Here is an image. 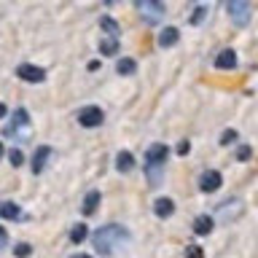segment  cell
<instances>
[{"label":"cell","instance_id":"10","mask_svg":"<svg viewBox=\"0 0 258 258\" xmlns=\"http://www.w3.org/2000/svg\"><path fill=\"white\" fill-rule=\"evenodd\" d=\"M48 156H51V148H48V145H40V148L35 151V156H32V172L35 175L43 172L46 164H48Z\"/></svg>","mask_w":258,"mask_h":258},{"label":"cell","instance_id":"8","mask_svg":"<svg viewBox=\"0 0 258 258\" xmlns=\"http://www.w3.org/2000/svg\"><path fill=\"white\" fill-rule=\"evenodd\" d=\"M223 185V177H221V172H215V169H210V172H202V177H199V188L205 191V194H215L218 188Z\"/></svg>","mask_w":258,"mask_h":258},{"label":"cell","instance_id":"19","mask_svg":"<svg viewBox=\"0 0 258 258\" xmlns=\"http://www.w3.org/2000/svg\"><path fill=\"white\" fill-rule=\"evenodd\" d=\"M116 70L121 73V76H132V73L137 70V62H135V59H121V62L116 64Z\"/></svg>","mask_w":258,"mask_h":258},{"label":"cell","instance_id":"7","mask_svg":"<svg viewBox=\"0 0 258 258\" xmlns=\"http://www.w3.org/2000/svg\"><path fill=\"white\" fill-rule=\"evenodd\" d=\"M16 76L22 81H30V84H40V81L46 78V70L38 68V64H30V62H22L19 68H16Z\"/></svg>","mask_w":258,"mask_h":258},{"label":"cell","instance_id":"25","mask_svg":"<svg viewBox=\"0 0 258 258\" xmlns=\"http://www.w3.org/2000/svg\"><path fill=\"white\" fill-rule=\"evenodd\" d=\"M185 258H205V250L199 245H191V247H185Z\"/></svg>","mask_w":258,"mask_h":258},{"label":"cell","instance_id":"26","mask_svg":"<svg viewBox=\"0 0 258 258\" xmlns=\"http://www.w3.org/2000/svg\"><path fill=\"white\" fill-rule=\"evenodd\" d=\"M234 137H237V132H234V129H229V132H223V137H221V143L226 145V143H231Z\"/></svg>","mask_w":258,"mask_h":258},{"label":"cell","instance_id":"9","mask_svg":"<svg viewBox=\"0 0 258 258\" xmlns=\"http://www.w3.org/2000/svg\"><path fill=\"white\" fill-rule=\"evenodd\" d=\"M215 68H218V70H231V68H237V51H234V48H223V51L215 56Z\"/></svg>","mask_w":258,"mask_h":258},{"label":"cell","instance_id":"28","mask_svg":"<svg viewBox=\"0 0 258 258\" xmlns=\"http://www.w3.org/2000/svg\"><path fill=\"white\" fill-rule=\"evenodd\" d=\"M177 153H180V156H185V153H188V143H180V145H177Z\"/></svg>","mask_w":258,"mask_h":258},{"label":"cell","instance_id":"24","mask_svg":"<svg viewBox=\"0 0 258 258\" xmlns=\"http://www.w3.org/2000/svg\"><path fill=\"white\" fill-rule=\"evenodd\" d=\"M250 156H253V148H250V145H239L237 148V159L239 161H247Z\"/></svg>","mask_w":258,"mask_h":258},{"label":"cell","instance_id":"22","mask_svg":"<svg viewBox=\"0 0 258 258\" xmlns=\"http://www.w3.org/2000/svg\"><path fill=\"white\" fill-rule=\"evenodd\" d=\"M205 16H207V6H199L197 11L191 14V24H202V22H205Z\"/></svg>","mask_w":258,"mask_h":258},{"label":"cell","instance_id":"15","mask_svg":"<svg viewBox=\"0 0 258 258\" xmlns=\"http://www.w3.org/2000/svg\"><path fill=\"white\" fill-rule=\"evenodd\" d=\"M116 169H118V172H132V169H135V156H132V153H129V151H121L118 153V156H116Z\"/></svg>","mask_w":258,"mask_h":258},{"label":"cell","instance_id":"20","mask_svg":"<svg viewBox=\"0 0 258 258\" xmlns=\"http://www.w3.org/2000/svg\"><path fill=\"white\" fill-rule=\"evenodd\" d=\"M102 30H105V32H110V38H118V24L113 22V19H108V16L102 19Z\"/></svg>","mask_w":258,"mask_h":258},{"label":"cell","instance_id":"27","mask_svg":"<svg viewBox=\"0 0 258 258\" xmlns=\"http://www.w3.org/2000/svg\"><path fill=\"white\" fill-rule=\"evenodd\" d=\"M6 245H8V234H6L3 226H0V250H6Z\"/></svg>","mask_w":258,"mask_h":258},{"label":"cell","instance_id":"14","mask_svg":"<svg viewBox=\"0 0 258 258\" xmlns=\"http://www.w3.org/2000/svg\"><path fill=\"white\" fill-rule=\"evenodd\" d=\"M0 218H6V221H19L22 207L14 205V202H0Z\"/></svg>","mask_w":258,"mask_h":258},{"label":"cell","instance_id":"18","mask_svg":"<svg viewBox=\"0 0 258 258\" xmlns=\"http://www.w3.org/2000/svg\"><path fill=\"white\" fill-rule=\"evenodd\" d=\"M118 38H108L105 43L100 46V54H105V56H113V54H118Z\"/></svg>","mask_w":258,"mask_h":258},{"label":"cell","instance_id":"13","mask_svg":"<svg viewBox=\"0 0 258 258\" xmlns=\"http://www.w3.org/2000/svg\"><path fill=\"white\" fill-rule=\"evenodd\" d=\"M100 199H102V194H100V191H89V194H86V199H84V205H81L84 215H94V213H97V207H100Z\"/></svg>","mask_w":258,"mask_h":258},{"label":"cell","instance_id":"5","mask_svg":"<svg viewBox=\"0 0 258 258\" xmlns=\"http://www.w3.org/2000/svg\"><path fill=\"white\" fill-rule=\"evenodd\" d=\"M229 14H231L234 24L247 27V22H250V0H229Z\"/></svg>","mask_w":258,"mask_h":258},{"label":"cell","instance_id":"3","mask_svg":"<svg viewBox=\"0 0 258 258\" xmlns=\"http://www.w3.org/2000/svg\"><path fill=\"white\" fill-rule=\"evenodd\" d=\"M32 129H30V113L24 108H16L11 121L6 124V137H11V140H30Z\"/></svg>","mask_w":258,"mask_h":258},{"label":"cell","instance_id":"11","mask_svg":"<svg viewBox=\"0 0 258 258\" xmlns=\"http://www.w3.org/2000/svg\"><path fill=\"white\" fill-rule=\"evenodd\" d=\"M213 229H215V218L213 215H199L197 221H194V231H197L199 237H207Z\"/></svg>","mask_w":258,"mask_h":258},{"label":"cell","instance_id":"2","mask_svg":"<svg viewBox=\"0 0 258 258\" xmlns=\"http://www.w3.org/2000/svg\"><path fill=\"white\" fill-rule=\"evenodd\" d=\"M169 159V148L164 143H153L148 151H145V172H148V183L159 185L161 183V172H164V164Z\"/></svg>","mask_w":258,"mask_h":258},{"label":"cell","instance_id":"29","mask_svg":"<svg viewBox=\"0 0 258 258\" xmlns=\"http://www.w3.org/2000/svg\"><path fill=\"white\" fill-rule=\"evenodd\" d=\"M6 116H8V108H6L3 102H0V118H6Z\"/></svg>","mask_w":258,"mask_h":258},{"label":"cell","instance_id":"30","mask_svg":"<svg viewBox=\"0 0 258 258\" xmlns=\"http://www.w3.org/2000/svg\"><path fill=\"white\" fill-rule=\"evenodd\" d=\"M70 258H92V255H70Z\"/></svg>","mask_w":258,"mask_h":258},{"label":"cell","instance_id":"4","mask_svg":"<svg viewBox=\"0 0 258 258\" xmlns=\"http://www.w3.org/2000/svg\"><path fill=\"white\" fill-rule=\"evenodd\" d=\"M135 8L140 14V19L148 24H159L164 19V3L161 0H135Z\"/></svg>","mask_w":258,"mask_h":258},{"label":"cell","instance_id":"31","mask_svg":"<svg viewBox=\"0 0 258 258\" xmlns=\"http://www.w3.org/2000/svg\"><path fill=\"white\" fill-rule=\"evenodd\" d=\"M3 151H6V148H3V143H0V156H3Z\"/></svg>","mask_w":258,"mask_h":258},{"label":"cell","instance_id":"23","mask_svg":"<svg viewBox=\"0 0 258 258\" xmlns=\"http://www.w3.org/2000/svg\"><path fill=\"white\" fill-rule=\"evenodd\" d=\"M8 159H11L14 167H22V161H24V156H22L19 148H11V151H8Z\"/></svg>","mask_w":258,"mask_h":258},{"label":"cell","instance_id":"16","mask_svg":"<svg viewBox=\"0 0 258 258\" xmlns=\"http://www.w3.org/2000/svg\"><path fill=\"white\" fill-rule=\"evenodd\" d=\"M177 40H180V32H177L175 27H164V30H161V35H159V46L169 48V46H175Z\"/></svg>","mask_w":258,"mask_h":258},{"label":"cell","instance_id":"12","mask_svg":"<svg viewBox=\"0 0 258 258\" xmlns=\"http://www.w3.org/2000/svg\"><path fill=\"white\" fill-rule=\"evenodd\" d=\"M153 213H156L159 218H169L175 213V202L167 199V197H159L156 202H153Z\"/></svg>","mask_w":258,"mask_h":258},{"label":"cell","instance_id":"21","mask_svg":"<svg viewBox=\"0 0 258 258\" xmlns=\"http://www.w3.org/2000/svg\"><path fill=\"white\" fill-rule=\"evenodd\" d=\"M30 253H32V247L27 245V242H19V245L14 247V255H16V258H27Z\"/></svg>","mask_w":258,"mask_h":258},{"label":"cell","instance_id":"6","mask_svg":"<svg viewBox=\"0 0 258 258\" xmlns=\"http://www.w3.org/2000/svg\"><path fill=\"white\" fill-rule=\"evenodd\" d=\"M102 121H105V113H102V108H97V105H89V108H84L78 113V124L86 126V129L100 126Z\"/></svg>","mask_w":258,"mask_h":258},{"label":"cell","instance_id":"1","mask_svg":"<svg viewBox=\"0 0 258 258\" xmlns=\"http://www.w3.org/2000/svg\"><path fill=\"white\" fill-rule=\"evenodd\" d=\"M129 239H132V234L129 229H124L121 223H108V226H100L94 234H92V245L100 255H116L121 253Z\"/></svg>","mask_w":258,"mask_h":258},{"label":"cell","instance_id":"17","mask_svg":"<svg viewBox=\"0 0 258 258\" xmlns=\"http://www.w3.org/2000/svg\"><path fill=\"white\" fill-rule=\"evenodd\" d=\"M86 237H89V229H86V223H76V226L70 229V239L76 242V245H81V242H84Z\"/></svg>","mask_w":258,"mask_h":258}]
</instances>
